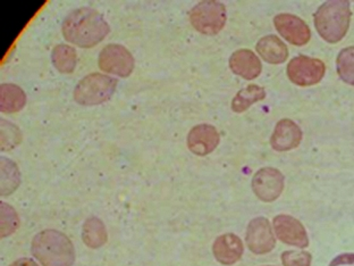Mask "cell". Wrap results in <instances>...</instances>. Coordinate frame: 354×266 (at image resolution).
<instances>
[{"mask_svg": "<svg viewBox=\"0 0 354 266\" xmlns=\"http://www.w3.org/2000/svg\"><path fill=\"white\" fill-rule=\"evenodd\" d=\"M265 266H272V265H265Z\"/></svg>", "mask_w": 354, "mask_h": 266, "instance_id": "cell-28", "label": "cell"}, {"mask_svg": "<svg viewBox=\"0 0 354 266\" xmlns=\"http://www.w3.org/2000/svg\"><path fill=\"white\" fill-rule=\"evenodd\" d=\"M64 38L77 47L92 48L100 44L111 26L102 14L90 7H82L71 12L62 26Z\"/></svg>", "mask_w": 354, "mask_h": 266, "instance_id": "cell-1", "label": "cell"}, {"mask_svg": "<svg viewBox=\"0 0 354 266\" xmlns=\"http://www.w3.org/2000/svg\"><path fill=\"white\" fill-rule=\"evenodd\" d=\"M256 51L269 64H283L288 57V46L276 35H266L260 39Z\"/></svg>", "mask_w": 354, "mask_h": 266, "instance_id": "cell-16", "label": "cell"}, {"mask_svg": "<svg viewBox=\"0 0 354 266\" xmlns=\"http://www.w3.org/2000/svg\"><path fill=\"white\" fill-rule=\"evenodd\" d=\"M302 136L304 133L295 122L283 118L276 124L275 130L270 138V145L276 152H288L300 146Z\"/></svg>", "mask_w": 354, "mask_h": 266, "instance_id": "cell-13", "label": "cell"}, {"mask_svg": "<svg viewBox=\"0 0 354 266\" xmlns=\"http://www.w3.org/2000/svg\"><path fill=\"white\" fill-rule=\"evenodd\" d=\"M31 251L42 266H73L75 262V249L70 238L54 229L37 233Z\"/></svg>", "mask_w": 354, "mask_h": 266, "instance_id": "cell-2", "label": "cell"}, {"mask_svg": "<svg viewBox=\"0 0 354 266\" xmlns=\"http://www.w3.org/2000/svg\"><path fill=\"white\" fill-rule=\"evenodd\" d=\"M83 242L91 249L102 247L108 240L107 229L102 220L91 216L86 220L82 228Z\"/></svg>", "mask_w": 354, "mask_h": 266, "instance_id": "cell-18", "label": "cell"}, {"mask_svg": "<svg viewBox=\"0 0 354 266\" xmlns=\"http://www.w3.org/2000/svg\"><path fill=\"white\" fill-rule=\"evenodd\" d=\"M274 231L279 240L284 244L299 248L309 246V237L304 225L293 216L281 214L272 220Z\"/></svg>", "mask_w": 354, "mask_h": 266, "instance_id": "cell-10", "label": "cell"}, {"mask_svg": "<svg viewBox=\"0 0 354 266\" xmlns=\"http://www.w3.org/2000/svg\"><path fill=\"white\" fill-rule=\"evenodd\" d=\"M288 79L299 87L315 86L323 80L326 65L323 60L308 56H297L290 60L288 65Z\"/></svg>", "mask_w": 354, "mask_h": 266, "instance_id": "cell-6", "label": "cell"}, {"mask_svg": "<svg viewBox=\"0 0 354 266\" xmlns=\"http://www.w3.org/2000/svg\"><path fill=\"white\" fill-rule=\"evenodd\" d=\"M212 253L219 263L223 265H233L243 256V242L234 233H225L216 238L215 242L212 245Z\"/></svg>", "mask_w": 354, "mask_h": 266, "instance_id": "cell-14", "label": "cell"}, {"mask_svg": "<svg viewBox=\"0 0 354 266\" xmlns=\"http://www.w3.org/2000/svg\"><path fill=\"white\" fill-rule=\"evenodd\" d=\"M10 266H39L38 263L35 262V260H32V258H26V257H23V258H19V260H15L13 264Z\"/></svg>", "mask_w": 354, "mask_h": 266, "instance_id": "cell-27", "label": "cell"}, {"mask_svg": "<svg viewBox=\"0 0 354 266\" xmlns=\"http://www.w3.org/2000/svg\"><path fill=\"white\" fill-rule=\"evenodd\" d=\"M313 256L307 251H286L281 254L284 266H311Z\"/></svg>", "mask_w": 354, "mask_h": 266, "instance_id": "cell-25", "label": "cell"}, {"mask_svg": "<svg viewBox=\"0 0 354 266\" xmlns=\"http://www.w3.org/2000/svg\"><path fill=\"white\" fill-rule=\"evenodd\" d=\"M354 265V253H344L333 258L328 266Z\"/></svg>", "mask_w": 354, "mask_h": 266, "instance_id": "cell-26", "label": "cell"}, {"mask_svg": "<svg viewBox=\"0 0 354 266\" xmlns=\"http://www.w3.org/2000/svg\"><path fill=\"white\" fill-rule=\"evenodd\" d=\"M51 60L60 73H73L77 63V54L73 47L60 44L51 53Z\"/></svg>", "mask_w": 354, "mask_h": 266, "instance_id": "cell-20", "label": "cell"}, {"mask_svg": "<svg viewBox=\"0 0 354 266\" xmlns=\"http://www.w3.org/2000/svg\"><path fill=\"white\" fill-rule=\"evenodd\" d=\"M336 69L345 83L354 86V46L341 51L336 60Z\"/></svg>", "mask_w": 354, "mask_h": 266, "instance_id": "cell-22", "label": "cell"}, {"mask_svg": "<svg viewBox=\"0 0 354 266\" xmlns=\"http://www.w3.org/2000/svg\"><path fill=\"white\" fill-rule=\"evenodd\" d=\"M26 104V92L13 83H3L0 87V109L6 114L22 111Z\"/></svg>", "mask_w": 354, "mask_h": 266, "instance_id": "cell-17", "label": "cell"}, {"mask_svg": "<svg viewBox=\"0 0 354 266\" xmlns=\"http://www.w3.org/2000/svg\"><path fill=\"white\" fill-rule=\"evenodd\" d=\"M274 24L279 35L295 46H304L311 39V31L304 19L293 14H279L275 16Z\"/></svg>", "mask_w": 354, "mask_h": 266, "instance_id": "cell-11", "label": "cell"}, {"mask_svg": "<svg viewBox=\"0 0 354 266\" xmlns=\"http://www.w3.org/2000/svg\"><path fill=\"white\" fill-rule=\"evenodd\" d=\"M227 19L224 3L216 0L200 1L190 12V22L196 31L215 35L224 29Z\"/></svg>", "mask_w": 354, "mask_h": 266, "instance_id": "cell-5", "label": "cell"}, {"mask_svg": "<svg viewBox=\"0 0 354 266\" xmlns=\"http://www.w3.org/2000/svg\"><path fill=\"white\" fill-rule=\"evenodd\" d=\"M266 98V91L263 87L250 85L247 88L241 89L232 100V111L243 113L253 104L261 102Z\"/></svg>", "mask_w": 354, "mask_h": 266, "instance_id": "cell-19", "label": "cell"}, {"mask_svg": "<svg viewBox=\"0 0 354 266\" xmlns=\"http://www.w3.org/2000/svg\"><path fill=\"white\" fill-rule=\"evenodd\" d=\"M118 81L102 73L84 76L74 89V100L82 106H95L108 102L114 95Z\"/></svg>", "mask_w": 354, "mask_h": 266, "instance_id": "cell-4", "label": "cell"}, {"mask_svg": "<svg viewBox=\"0 0 354 266\" xmlns=\"http://www.w3.org/2000/svg\"><path fill=\"white\" fill-rule=\"evenodd\" d=\"M232 72L245 80L258 78L263 71L259 58L250 49H239L230 58Z\"/></svg>", "mask_w": 354, "mask_h": 266, "instance_id": "cell-15", "label": "cell"}, {"mask_svg": "<svg viewBox=\"0 0 354 266\" xmlns=\"http://www.w3.org/2000/svg\"><path fill=\"white\" fill-rule=\"evenodd\" d=\"M221 141V136L214 125L199 124L191 129L187 134V147L196 156L212 154Z\"/></svg>", "mask_w": 354, "mask_h": 266, "instance_id": "cell-12", "label": "cell"}, {"mask_svg": "<svg viewBox=\"0 0 354 266\" xmlns=\"http://www.w3.org/2000/svg\"><path fill=\"white\" fill-rule=\"evenodd\" d=\"M21 175L15 163L6 157L1 159V195L8 196L17 189L21 182Z\"/></svg>", "mask_w": 354, "mask_h": 266, "instance_id": "cell-21", "label": "cell"}, {"mask_svg": "<svg viewBox=\"0 0 354 266\" xmlns=\"http://www.w3.org/2000/svg\"><path fill=\"white\" fill-rule=\"evenodd\" d=\"M134 64L133 55L122 44H107L99 54L100 70L120 78H129L134 70Z\"/></svg>", "mask_w": 354, "mask_h": 266, "instance_id": "cell-7", "label": "cell"}, {"mask_svg": "<svg viewBox=\"0 0 354 266\" xmlns=\"http://www.w3.org/2000/svg\"><path fill=\"white\" fill-rule=\"evenodd\" d=\"M247 246L251 253L265 255L275 248L276 238L268 219L260 216L251 220L245 235Z\"/></svg>", "mask_w": 354, "mask_h": 266, "instance_id": "cell-9", "label": "cell"}, {"mask_svg": "<svg viewBox=\"0 0 354 266\" xmlns=\"http://www.w3.org/2000/svg\"><path fill=\"white\" fill-rule=\"evenodd\" d=\"M1 237L6 238L13 235L19 225L17 213L8 204L1 203Z\"/></svg>", "mask_w": 354, "mask_h": 266, "instance_id": "cell-23", "label": "cell"}, {"mask_svg": "<svg viewBox=\"0 0 354 266\" xmlns=\"http://www.w3.org/2000/svg\"><path fill=\"white\" fill-rule=\"evenodd\" d=\"M251 187L261 202L272 203L279 198L284 190V175L275 168H260L253 175Z\"/></svg>", "mask_w": 354, "mask_h": 266, "instance_id": "cell-8", "label": "cell"}, {"mask_svg": "<svg viewBox=\"0 0 354 266\" xmlns=\"http://www.w3.org/2000/svg\"><path fill=\"white\" fill-rule=\"evenodd\" d=\"M351 16L350 1L333 0L319 7L313 19L320 37L328 44H337L348 33Z\"/></svg>", "mask_w": 354, "mask_h": 266, "instance_id": "cell-3", "label": "cell"}, {"mask_svg": "<svg viewBox=\"0 0 354 266\" xmlns=\"http://www.w3.org/2000/svg\"><path fill=\"white\" fill-rule=\"evenodd\" d=\"M21 139L22 136L19 127L8 123L7 121L1 120V150H12L14 147L21 143Z\"/></svg>", "mask_w": 354, "mask_h": 266, "instance_id": "cell-24", "label": "cell"}]
</instances>
